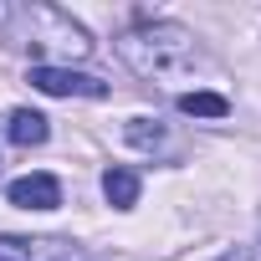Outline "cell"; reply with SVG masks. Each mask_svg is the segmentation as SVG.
Listing matches in <instances>:
<instances>
[{
  "label": "cell",
  "mask_w": 261,
  "mask_h": 261,
  "mask_svg": "<svg viewBox=\"0 0 261 261\" xmlns=\"http://www.w3.org/2000/svg\"><path fill=\"white\" fill-rule=\"evenodd\" d=\"M11 205H21V210H57L62 205V185L51 174H26V179L11 185Z\"/></svg>",
  "instance_id": "cell-3"
},
{
  "label": "cell",
  "mask_w": 261,
  "mask_h": 261,
  "mask_svg": "<svg viewBox=\"0 0 261 261\" xmlns=\"http://www.w3.org/2000/svg\"><path fill=\"white\" fill-rule=\"evenodd\" d=\"M220 261H256V256H251V251H241V246H236V251H225V256H220Z\"/></svg>",
  "instance_id": "cell-9"
},
{
  "label": "cell",
  "mask_w": 261,
  "mask_h": 261,
  "mask_svg": "<svg viewBox=\"0 0 261 261\" xmlns=\"http://www.w3.org/2000/svg\"><path fill=\"white\" fill-rule=\"evenodd\" d=\"M159 139H164L159 123H149V118H134V123H128V144H134V149H154Z\"/></svg>",
  "instance_id": "cell-7"
},
{
  "label": "cell",
  "mask_w": 261,
  "mask_h": 261,
  "mask_svg": "<svg viewBox=\"0 0 261 261\" xmlns=\"http://www.w3.org/2000/svg\"><path fill=\"white\" fill-rule=\"evenodd\" d=\"M179 108H185L190 118H225V113H230V97H220V92H185Z\"/></svg>",
  "instance_id": "cell-6"
},
{
  "label": "cell",
  "mask_w": 261,
  "mask_h": 261,
  "mask_svg": "<svg viewBox=\"0 0 261 261\" xmlns=\"http://www.w3.org/2000/svg\"><path fill=\"white\" fill-rule=\"evenodd\" d=\"M102 195H108V205L128 210V205L139 200V174H134V169H108V174H102Z\"/></svg>",
  "instance_id": "cell-5"
},
{
  "label": "cell",
  "mask_w": 261,
  "mask_h": 261,
  "mask_svg": "<svg viewBox=\"0 0 261 261\" xmlns=\"http://www.w3.org/2000/svg\"><path fill=\"white\" fill-rule=\"evenodd\" d=\"M118 57L134 67L139 77H159V82H174V77H190L195 62H200V46L185 26H139V31H128L118 41Z\"/></svg>",
  "instance_id": "cell-1"
},
{
  "label": "cell",
  "mask_w": 261,
  "mask_h": 261,
  "mask_svg": "<svg viewBox=\"0 0 261 261\" xmlns=\"http://www.w3.org/2000/svg\"><path fill=\"white\" fill-rule=\"evenodd\" d=\"M31 87L46 92V97H108L102 77H87V72H72V67H51V62L31 67Z\"/></svg>",
  "instance_id": "cell-2"
},
{
  "label": "cell",
  "mask_w": 261,
  "mask_h": 261,
  "mask_svg": "<svg viewBox=\"0 0 261 261\" xmlns=\"http://www.w3.org/2000/svg\"><path fill=\"white\" fill-rule=\"evenodd\" d=\"M6 134H11V144H21V149H31V144H46V118L41 113H31V108H16L11 113V123H6Z\"/></svg>",
  "instance_id": "cell-4"
},
{
  "label": "cell",
  "mask_w": 261,
  "mask_h": 261,
  "mask_svg": "<svg viewBox=\"0 0 261 261\" xmlns=\"http://www.w3.org/2000/svg\"><path fill=\"white\" fill-rule=\"evenodd\" d=\"M0 261H31V241H21V236H0Z\"/></svg>",
  "instance_id": "cell-8"
}]
</instances>
